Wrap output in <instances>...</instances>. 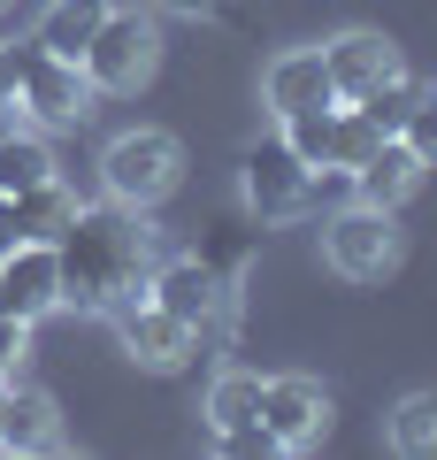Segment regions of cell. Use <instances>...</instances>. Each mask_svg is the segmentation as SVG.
I'll return each instance as SVG.
<instances>
[{"label":"cell","instance_id":"cell-1","mask_svg":"<svg viewBox=\"0 0 437 460\" xmlns=\"http://www.w3.org/2000/svg\"><path fill=\"white\" fill-rule=\"evenodd\" d=\"M162 230L146 223V208H115V199H100V208L69 215V230L54 238V261H62V307H85V314H108L123 307V299H146V277H154V261H162Z\"/></svg>","mask_w":437,"mask_h":460},{"label":"cell","instance_id":"cell-2","mask_svg":"<svg viewBox=\"0 0 437 460\" xmlns=\"http://www.w3.org/2000/svg\"><path fill=\"white\" fill-rule=\"evenodd\" d=\"M0 93L23 108L31 131H77L85 115H93V84H85L77 62L47 54L39 39H16V47H0Z\"/></svg>","mask_w":437,"mask_h":460},{"label":"cell","instance_id":"cell-3","mask_svg":"<svg viewBox=\"0 0 437 460\" xmlns=\"http://www.w3.org/2000/svg\"><path fill=\"white\" fill-rule=\"evenodd\" d=\"M154 62H162V23H154V8H123V0H115L108 16H100L93 47L77 54L85 84H93L100 100H123V93H138V84L154 77Z\"/></svg>","mask_w":437,"mask_h":460},{"label":"cell","instance_id":"cell-4","mask_svg":"<svg viewBox=\"0 0 437 460\" xmlns=\"http://www.w3.org/2000/svg\"><path fill=\"white\" fill-rule=\"evenodd\" d=\"M184 184V146L177 131H123L108 138V154H100V192L115 199V208H162L169 192Z\"/></svg>","mask_w":437,"mask_h":460},{"label":"cell","instance_id":"cell-5","mask_svg":"<svg viewBox=\"0 0 437 460\" xmlns=\"http://www.w3.org/2000/svg\"><path fill=\"white\" fill-rule=\"evenodd\" d=\"M315 177H323V169L299 162V154L284 146V131L254 138L245 162H238V192H245V208H254V223H299V215L315 208Z\"/></svg>","mask_w":437,"mask_h":460},{"label":"cell","instance_id":"cell-6","mask_svg":"<svg viewBox=\"0 0 437 460\" xmlns=\"http://www.w3.org/2000/svg\"><path fill=\"white\" fill-rule=\"evenodd\" d=\"M323 261L338 269L345 284H384L391 269H399V223H391L384 208H338L323 223Z\"/></svg>","mask_w":437,"mask_h":460},{"label":"cell","instance_id":"cell-7","mask_svg":"<svg viewBox=\"0 0 437 460\" xmlns=\"http://www.w3.org/2000/svg\"><path fill=\"white\" fill-rule=\"evenodd\" d=\"M230 292H238V284L215 277L200 253H162V261H154V277H146V299H154V307H169L177 323H192V330L230 323Z\"/></svg>","mask_w":437,"mask_h":460},{"label":"cell","instance_id":"cell-8","mask_svg":"<svg viewBox=\"0 0 437 460\" xmlns=\"http://www.w3.org/2000/svg\"><path fill=\"white\" fill-rule=\"evenodd\" d=\"M261 429H269L284 453H308L330 438V384L323 376H261Z\"/></svg>","mask_w":437,"mask_h":460},{"label":"cell","instance_id":"cell-9","mask_svg":"<svg viewBox=\"0 0 437 460\" xmlns=\"http://www.w3.org/2000/svg\"><path fill=\"white\" fill-rule=\"evenodd\" d=\"M108 323H115V338H123V353L138 368H154V376H177L200 353V330L177 323L169 307H154V299H123V307H108Z\"/></svg>","mask_w":437,"mask_h":460},{"label":"cell","instance_id":"cell-10","mask_svg":"<svg viewBox=\"0 0 437 460\" xmlns=\"http://www.w3.org/2000/svg\"><path fill=\"white\" fill-rule=\"evenodd\" d=\"M62 307V261H54L47 238H23V246L0 253V314H23V323H39V314Z\"/></svg>","mask_w":437,"mask_h":460},{"label":"cell","instance_id":"cell-11","mask_svg":"<svg viewBox=\"0 0 437 460\" xmlns=\"http://www.w3.org/2000/svg\"><path fill=\"white\" fill-rule=\"evenodd\" d=\"M330 100H338V84L323 69V47H284L261 69V108L276 123H291V115H308V108H330Z\"/></svg>","mask_w":437,"mask_h":460},{"label":"cell","instance_id":"cell-12","mask_svg":"<svg viewBox=\"0 0 437 460\" xmlns=\"http://www.w3.org/2000/svg\"><path fill=\"white\" fill-rule=\"evenodd\" d=\"M323 69H330V84H338V100H369V93H384L391 77H406L399 47H391L384 31H338L323 47Z\"/></svg>","mask_w":437,"mask_h":460},{"label":"cell","instance_id":"cell-13","mask_svg":"<svg viewBox=\"0 0 437 460\" xmlns=\"http://www.w3.org/2000/svg\"><path fill=\"white\" fill-rule=\"evenodd\" d=\"M62 445V407L39 384L0 376V453H54Z\"/></svg>","mask_w":437,"mask_h":460},{"label":"cell","instance_id":"cell-14","mask_svg":"<svg viewBox=\"0 0 437 460\" xmlns=\"http://www.w3.org/2000/svg\"><path fill=\"white\" fill-rule=\"evenodd\" d=\"M345 177H353V199H361V208H384V215H399L406 199H415V184L430 177V169L415 162V146H406V138H384V146H376L361 169H345Z\"/></svg>","mask_w":437,"mask_h":460},{"label":"cell","instance_id":"cell-15","mask_svg":"<svg viewBox=\"0 0 437 460\" xmlns=\"http://www.w3.org/2000/svg\"><path fill=\"white\" fill-rule=\"evenodd\" d=\"M108 8H115V0H54L47 16H39L31 39H39L47 54H62V62H77V54L93 47V31H100V16H108Z\"/></svg>","mask_w":437,"mask_h":460},{"label":"cell","instance_id":"cell-16","mask_svg":"<svg viewBox=\"0 0 437 460\" xmlns=\"http://www.w3.org/2000/svg\"><path fill=\"white\" fill-rule=\"evenodd\" d=\"M200 414H208L215 438L254 429V422H261V376H254V368H223V376L208 384V407H200Z\"/></svg>","mask_w":437,"mask_h":460},{"label":"cell","instance_id":"cell-17","mask_svg":"<svg viewBox=\"0 0 437 460\" xmlns=\"http://www.w3.org/2000/svg\"><path fill=\"white\" fill-rule=\"evenodd\" d=\"M47 177H62V169H54V146H47V131L16 123V131L0 138V192H31V184H47Z\"/></svg>","mask_w":437,"mask_h":460},{"label":"cell","instance_id":"cell-18","mask_svg":"<svg viewBox=\"0 0 437 460\" xmlns=\"http://www.w3.org/2000/svg\"><path fill=\"white\" fill-rule=\"evenodd\" d=\"M16 199V215H23V238H62L69 230V215H77V192H69L62 177H47V184H31V192H8Z\"/></svg>","mask_w":437,"mask_h":460},{"label":"cell","instance_id":"cell-19","mask_svg":"<svg viewBox=\"0 0 437 460\" xmlns=\"http://www.w3.org/2000/svg\"><path fill=\"white\" fill-rule=\"evenodd\" d=\"M384 438H391V453H406V460L437 453V392H406L399 407H391Z\"/></svg>","mask_w":437,"mask_h":460},{"label":"cell","instance_id":"cell-20","mask_svg":"<svg viewBox=\"0 0 437 460\" xmlns=\"http://www.w3.org/2000/svg\"><path fill=\"white\" fill-rule=\"evenodd\" d=\"M338 108H345V100H330V108H308V115H291V123H276V131H284V146L299 154L308 169H330V154H338Z\"/></svg>","mask_w":437,"mask_h":460},{"label":"cell","instance_id":"cell-21","mask_svg":"<svg viewBox=\"0 0 437 460\" xmlns=\"http://www.w3.org/2000/svg\"><path fill=\"white\" fill-rule=\"evenodd\" d=\"M384 138H391V131H376V115L345 100V108H338V154H330V169H361L376 146H384Z\"/></svg>","mask_w":437,"mask_h":460},{"label":"cell","instance_id":"cell-22","mask_svg":"<svg viewBox=\"0 0 437 460\" xmlns=\"http://www.w3.org/2000/svg\"><path fill=\"white\" fill-rule=\"evenodd\" d=\"M399 138L415 146V162H422V169H437V93H415V108H406Z\"/></svg>","mask_w":437,"mask_h":460},{"label":"cell","instance_id":"cell-23","mask_svg":"<svg viewBox=\"0 0 437 460\" xmlns=\"http://www.w3.org/2000/svg\"><path fill=\"white\" fill-rule=\"evenodd\" d=\"M200 261H208L215 277H230V284H238V269L254 261V238H245V230H215L208 246H200Z\"/></svg>","mask_w":437,"mask_h":460},{"label":"cell","instance_id":"cell-24","mask_svg":"<svg viewBox=\"0 0 437 460\" xmlns=\"http://www.w3.org/2000/svg\"><path fill=\"white\" fill-rule=\"evenodd\" d=\"M23 361H31V323L0 314V376H23Z\"/></svg>","mask_w":437,"mask_h":460},{"label":"cell","instance_id":"cell-25","mask_svg":"<svg viewBox=\"0 0 437 460\" xmlns=\"http://www.w3.org/2000/svg\"><path fill=\"white\" fill-rule=\"evenodd\" d=\"M215 445H223L230 460H276V453H284V445H276L261 422H254V429H230V438H215Z\"/></svg>","mask_w":437,"mask_h":460},{"label":"cell","instance_id":"cell-26","mask_svg":"<svg viewBox=\"0 0 437 460\" xmlns=\"http://www.w3.org/2000/svg\"><path fill=\"white\" fill-rule=\"evenodd\" d=\"M138 8H154V16H215V23H238L230 0H138Z\"/></svg>","mask_w":437,"mask_h":460},{"label":"cell","instance_id":"cell-27","mask_svg":"<svg viewBox=\"0 0 437 460\" xmlns=\"http://www.w3.org/2000/svg\"><path fill=\"white\" fill-rule=\"evenodd\" d=\"M8 246H23V215H16V199L0 192V253H8Z\"/></svg>","mask_w":437,"mask_h":460},{"label":"cell","instance_id":"cell-28","mask_svg":"<svg viewBox=\"0 0 437 460\" xmlns=\"http://www.w3.org/2000/svg\"><path fill=\"white\" fill-rule=\"evenodd\" d=\"M16 123H23V108H16V100H8V93H0V138L16 131Z\"/></svg>","mask_w":437,"mask_h":460},{"label":"cell","instance_id":"cell-29","mask_svg":"<svg viewBox=\"0 0 437 460\" xmlns=\"http://www.w3.org/2000/svg\"><path fill=\"white\" fill-rule=\"evenodd\" d=\"M0 8H8V0H0Z\"/></svg>","mask_w":437,"mask_h":460}]
</instances>
